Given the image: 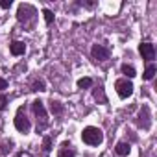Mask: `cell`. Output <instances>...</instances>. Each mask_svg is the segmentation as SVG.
<instances>
[{
    "mask_svg": "<svg viewBox=\"0 0 157 157\" xmlns=\"http://www.w3.org/2000/svg\"><path fill=\"white\" fill-rule=\"evenodd\" d=\"M10 52H11L13 56H22V54L26 52V44H24L22 41H13V43L10 44Z\"/></svg>",
    "mask_w": 157,
    "mask_h": 157,
    "instance_id": "obj_7",
    "label": "cell"
},
{
    "mask_svg": "<svg viewBox=\"0 0 157 157\" xmlns=\"http://www.w3.org/2000/svg\"><path fill=\"white\" fill-rule=\"evenodd\" d=\"M43 15H44V22H46V24H52V22H54V13H52L50 10H44Z\"/></svg>",
    "mask_w": 157,
    "mask_h": 157,
    "instance_id": "obj_15",
    "label": "cell"
},
{
    "mask_svg": "<svg viewBox=\"0 0 157 157\" xmlns=\"http://www.w3.org/2000/svg\"><path fill=\"white\" fill-rule=\"evenodd\" d=\"M93 96H94L98 102H102V104H105V102H107V96H105V93H104V89H102V87L94 89V91H93Z\"/></svg>",
    "mask_w": 157,
    "mask_h": 157,
    "instance_id": "obj_9",
    "label": "cell"
},
{
    "mask_svg": "<svg viewBox=\"0 0 157 157\" xmlns=\"http://www.w3.org/2000/svg\"><path fill=\"white\" fill-rule=\"evenodd\" d=\"M0 8H2V10H10L11 8V0H2V2H0Z\"/></svg>",
    "mask_w": 157,
    "mask_h": 157,
    "instance_id": "obj_19",
    "label": "cell"
},
{
    "mask_svg": "<svg viewBox=\"0 0 157 157\" xmlns=\"http://www.w3.org/2000/svg\"><path fill=\"white\" fill-rule=\"evenodd\" d=\"M82 139H83L85 144L98 146V144H102V140H104V133H102V129H98V128H94V126H89V128H85V129L82 131Z\"/></svg>",
    "mask_w": 157,
    "mask_h": 157,
    "instance_id": "obj_1",
    "label": "cell"
},
{
    "mask_svg": "<svg viewBox=\"0 0 157 157\" xmlns=\"http://www.w3.org/2000/svg\"><path fill=\"white\" fill-rule=\"evenodd\" d=\"M155 65H148L146 67V70H144V74H142V78L144 80H153V76H155Z\"/></svg>",
    "mask_w": 157,
    "mask_h": 157,
    "instance_id": "obj_12",
    "label": "cell"
},
{
    "mask_svg": "<svg viewBox=\"0 0 157 157\" xmlns=\"http://www.w3.org/2000/svg\"><path fill=\"white\" fill-rule=\"evenodd\" d=\"M115 89H117V94L120 98H128L133 94V83L129 80H126V78H120V80L115 82Z\"/></svg>",
    "mask_w": 157,
    "mask_h": 157,
    "instance_id": "obj_3",
    "label": "cell"
},
{
    "mask_svg": "<svg viewBox=\"0 0 157 157\" xmlns=\"http://www.w3.org/2000/svg\"><path fill=\"white\" fill-rule=\"evenodd\" d=\"M122 74L126 76V80H128V78H135L137 76V72H135V68L131 65H122Z\"/></svg>",
    "mask_w": 157,
    "mask_h": 157,
    "instance_id": "obj_11",
    "label": "cell"
},
{
    "mask_svg": "<svg viewBox=\"0 0 157 157\" xmlns=\"http://www.w3.org/2000/svg\"><path fill=\"white\" fill-rule=\"evenodd\" d=\"M139 52H140L142 59H146V61H151V59L155 57V48H153L151 43H142V44L139 46Z\"/></svg>",
    "mask_w": 157,
    "mask_h": 157,
    "instance_id": "obj_6",
    "label": "cell"
},
{
    "mask_svg": "<svg viewBox=\"0 0 157 157\" xmlns=\"http://www.w3.org/2000/svg\"><path fill=\"white\" fill-rule=\"evenodd\" d=\"M4 89H8V82L4 78H0V91H4Z\"/></svg>",
    "mask_w": 157,
    "mask_h": 157,
    "instance_id": "obj_20",
    "label": "cell"
},
{
    "mask_svg": "<svg viewBox=\"0 0 157 157\" xmlns=\"http://www.w3.org/2000/svg\"><path fill=\"white\" fill-rule=\"evenodd\" d=\"M129 150H131V146H129L128 142H118V144H117V148H115V151H117L120 157L129 155Z\"/></svg>",
    "mask_w": 157,
    "mask_h": 157,
    "instance_id": "obj_8",
    "label": "cell"
},
{
    "mask_svg": "<svg viewBox=\"0 0 157 157\" xmlns=\"http://www.w3.org/2000/svg\"><path fill=\"white\" fill-rule=\"evenodd\" d=\"M91 85H93L91 78H82V80H78V87H80V89H89Z\"/></svg>",
    "mask_w": 157,
    "mask_h": 157,
    "instance_id": "obj_13",
    "label": "cell"
},
{
    "mask_svg": "<svg viewBox=\"0 0 157 157\" xmlns=\"http://www.w3.org/2000/svg\"><path fill=\"white\" fill-rule=\"evenodd\" d=\"M15 128L19 129V131H22V133H26L28 129H30V120L26 118V117H22V107L17 111V115H15Z\"/></svg>",
    "mask_w": 157,
    "mask_h": 157,
    "instance_id": "obj_4",
    "label": "cell"
},
{
    "mask_svg": "<svg viewBox=\"0 0 157 157\" xmlns=\"http://www.w3.org/2000/svg\"><path fill=\"white\" fill-rule=\"evenodd\" d=\"M32 91H44V82L43 80H35L33 83H32Z\"/></svg>",
    "mask_w": 157,
    "mask_h": 157,
    "instance_id": "obj_14",
    "label": "cell"
},
{
    "mask_svg": "<svg viewBox=\"0 0 157 157\" xmlns=\"http://www.w3.org/2000/svg\"><path fill=\"white\" fill-rule=\"evenodd\" d=\"M50 111H52L54 115H61V113H63V104L57 102V100H52V102H50Z\"/></svg>",
    "mask_w": 157,
    "mask_h": 157,
    "instance_id": "obj_10",
    "label": "cell"
},
{
    "mask_svg": "<svg viewBox=\"0 0 157 157\" xmlns=\"http://www.w3.org/2000/svg\"><path fill=\"white\" fill-rule=\"evenodd\" d=\"M91 54H93V57L98 59V61H105V59H109V50H107L105 46H102V44H93Z\"/></svg>",
    "mask_w": 157,
    "mask_h": 157,
    "instance_id": "obj_5",
    "label": "cell"
},
{
    "mask_svg": "<svg viewBox=\"0 0 157 157\" xmlns=\"http://www.w3.org/2000/svg\"><path fill=\"white\" fill-rule=\"evenodd\" d=\"M43 148H44L46 153L52 150V139H50V137H44V140H43Z\"/></svg>",
    "mask_w": 157,
    "mask_h": 157,
    "instance_id": "obj_16",
    "label": "cell"
},
{
    "mask_svg": "<svg viewBox=\"0 0 157 157\" xmlns=\"http://www.w3.org/2000/svg\"><path fill=\"white\" fill-rule=\"evenodd\" d=\"M6 105H8V98H6L4 94H0V111L6 109Z\"/></svg>",
    "mask_w": 157,
    "mask_h": 157,
    "instance_id": "obj_18",
    "label": "cell"
},
{
    "mask_svg": "<svg viewBox=\"0 0 157 157\" xmlns=\"http://www.w3.org/2000/svg\"><path fill=\"white\" fill-rule=\"evenodd\" d=\"M32 109H33V113L37 115V122L41 120V124H37V133H39V131L46 129V126H48V122H46V111H44V104H43L41 100H35V102L32 104Z\"/></svg>",
    "mask_w": 157,
    "mask_h": 157,
    "instance_id": "obj_2",
    "label": "cell"
},
{
    "mask_svg": "<svg viewBox=\"0 0 157 157\" xmlns=\"http://www.w3.org/2000/svg\"><path fill=\"white\" fill-rule=\"evenodd\" d=\"M59 157H76V153H74L72 150H68V148H63V150L59 151Z\"/></svg>",
    "mask_w": 157,
    "mask_h": 157,
    "instance_id": "obj_17",
    "label": "cell"
},
{
    "mask_svg": "<svg viewBox=\"0 0 157 157\" xmlns=\"http://www.w3.org/2000/svg\"><path fill=\"white\" fill-rule=\"evenodd\" d=\"M21 157H32V155H30L28 151H24V153H21Z\"/></svg>",
    "mask_w": 157,
    "mask_h": 157,
    "instance_id": "obj_21",
    "label": "cell"
}]
</instances>
